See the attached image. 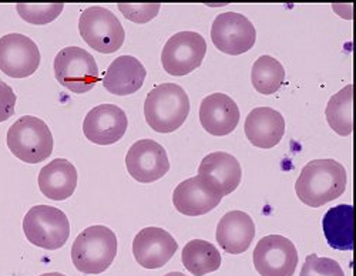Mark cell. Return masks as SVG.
I'll return each mask as SVG.
<instances>
[{
	"label": "cell",
	"instance_id": "6da1fadb",
	"mask_svg": "<svg viewBox=\"0 0 356 276\" xmlns=\"http://www.w3.org/2000/svg\"><path fill=\"white\" fill-rule=\"evenodd\" d=\"M346 170L337 160H312L296 179V197L308 206L319 208L339 198L346 190Z\"/></svg>",
	"mask_w": 356,
	"mask_h": 276
},
{
	"label": "cell",
	"instance_id": "7a4b0ae2",
	"mask_svg": "<svg viewBox=\"0 0 356 276\" xmlns=\"http://www.w3.org/2000/svg\"><path fill=\"white\" fill-rule=\"evenodd\" d=\"M190 113L186 90L174 83L156 86L144 102L147 124L157 133H172L180 129Z\"/></svg>",
	"mask_w": 356,
	"mask_h": 276
},
{
	"label": "cell",
	"instance_id": "3957f363",
	"mask_svg": "<svg viewBox=\"0 0 356 276\" xmlns=\"http://www.w3.org/2000/svg\"><path fill=\"white\" fill-rule=\"evenodd\" d=\"M117 255V236L104 225H93L80 232L73 242L72 261L77 270L99 275L110 268Z\"/></svg>",
	"mask_w": 356,
	"mask_h": 276
},
{
	"label": "cell",
	"instance_id": "277c9868",
	"mask_svg": "<svg viewBox=\"0 0 356 276\" xmlns=\"http://www.w3.org/2000/svg\"><path fill=\"white\" fill-rule=\"evenodd\" d=\"M12 154L26 164H38L53 152V134L46 122L33 115L20 117L8 131Z\"/></svg>",
	"mask_w": 356,
	"mask_h": 276
},
{
	"label": "cell",
	"instance_id": "5b68a950",
	"mask_svg": "<svg viewBox=\"0 0 356 276\" xmlns=\"http://www.w3.org/2000/svg\"><path fill=\"white\" fill-rule=\"evenodd\" d=\"M23 231L29 242L39 248L54 251L66 245L70 236V222L66 213L51 205H36L27 211Z\"/></svg>",
	"mask_w": 356,
	"mask_h": 276
},
{
	"label": "cell",
	"instance_id": "8992f818",
	"mask_svg": "<svg viewBox=\"0 0 356 276\" xmlns=\"http://www.w3.org/2000/svg\"><path fill=\"white\" fill-rule=\"evenodd\" d=\"M79 30L83 40L99 53L110 54L124 43L126 32L118 17L103 6H90L81 12Z\"/></svg>",
	"mask_w": 356,
	"mask_h": 276
},
{
	"label": "cell",
	"instance_id": "52a82bcc",
	"mask_svg": "<svg viewBox=\"0 0 356 276\" xmlns=\"http://www.w3.org/2000/svg\"><path fill=\"white\" fill-rule=\"evenodd\" d=\"M54 76L63 87L83 95L100 80L96 58L79 46L65 47L54 57Z\"/></svg>",
	"mask_w": 356,
	"mask_h": 276
},
{
	"label": "cell",
	"instance_id": "ba28073f",
	"mask_svg": "<svg viewBox=\"0 0 356 276\" xmlns=\"http://www.w3.org/2000/svg\"><path fill=\"white\" fill-rule=\"evenodd\" d=\"M207 53L205 39L197 32H178L164 44L161 63L171 76H186L198 69Z\"/></svg>",
	"mask_w": 356,
	"mask_h": 276
},
{
	"label": "cell",
	"instance_id": "9c48e42d",
	"mask_svg": "<svg viewBox=\"0 0 356 276\" xmlns=\"http://www.w3.org/2000/svg\"><path fill=\"white\" fill-rule=\"evenodd\" d=\"M298 265V251L293 242L282 235L259 239L254 250V266L261 276H293Z\"/></svg>",
	"mask_w": 356,
	"mask_h": 276
},
{
	"label": "cell",
	"instance_id": "30bf717a",
	"mask_svg": "<svg viewBox=\"0 0 356 276\" xmlns=\"http://www.w3.org/2000/svg\"><path fill=\"white\" fill-rule=\"evenodd\" d=\"M211 39L220 51L240 56L252 49L257 40V32L251 20L244 15L224 12L213 22Z\"/></svg>",
	"mask_w": 356,
	"mask_h": 276
},
{
	"label": "cell",
	"instance_id": "8fae6325",
	"mask_svg": "<svg viewBox=\"0 0 356 276\" xmlns=\"http://www.w3.org/2000/svg\"><path fill=\"white\" fill-rule=\"evenodd\" d=\"M40 66L38 44L24 35L9 33L0 38V72L13 79L32 76Z\"/></svg>",
	"mask_w": 356,
	"mask_h": 276
},
{
	"label": "cell",
	"instance_id": "7c38bea8",
	"mask_svg": "<svg viewBox=\"0 0 356 276\" xmlns=\"http://www.w3.org/2000/svg\"><path fill=\"white\" fill-rule=\"evenodd\" d=\"M126 167L138 182L148 184L163 178L170 171L165 148L154 140H138L127 151Z\"/></svg>",
	"mask_w": 356,
	"mask_h": 276
},
{
	"label": "cell",
	"instance_id": "4fadbf2b",
	"mask_svg": "<svg viewBox=\"0 0 356 276\" xmlns=\"http://www.w3.org/2000/svg\"><path fill=\"white\" fill-rule=\"evenodd\" d=\"M222 195L214 184L204 175H195L178 184L172 193L175 209L188 217L209 213L221 202Z\"/></svg>",
	"mask_w": 356,
	"mask_h": 276
},
{
	"label": "cell",
	"instance_id": "5bb4252c",
	"mask_svg": "<svg viewBox=\"0 0 356 276\" xmlns=\"http://www.w3.org/2000/svg\"><path fill=\"white\" fill-rule=\"evenodd\" d=\"M129 127L126 113L115 104H102L87 113L83 133L87 140L99 145H111L120 141Z\"/></svg>",
	"mask_w": 356,
	"mask_h": 276
},
{
	"label": "cell",
	"instance_id": "9a60e30c",
	"mask_svg": "<svg viewBox=\"0 0 356 276\" xmlns=\"http://www.w3.org/2000/svg\"><path fill=\"white\" fill-rule=\"evenodd\" d=\"M177 241L163 228L148 227L141 229L133 241V255L145 269L163 268L177 252Z\"/></svg>",
	"mask_w": 356,
	"mask_h": 276
},
{
	"label": "cell",
	"instance_id": "2e32d148",
	"mask_svg": "<svg viewBox=\"0 0 356 276\" xmlns=\"http://www.w3.org/2000/svg\"><path fill=\"white\" fill-rule=\"evenodd\" d=\"M240 108L224 93L207 96L200 106V121L202 129L217 137L231 134L240 122Z\"/></svg>",
	"mask_w": 356,
	"mask_h": 276
},
{
	"label": "cell",
	"instance_id": "e0dca14e",
	"mask_svg": "<svg viewBox=\"0 0 356 276\" xmlns=\"http://www.w3.org/2000/svg\"><path fill=\"white\" fill-rule=\"evenodd\" d=\"M216 238L225 252L244 254L255 238V224L247 212L229 211L220 220Z\"/></svg>",
	"mask_w": 356,
	"mask_h": 276
},
{
	"label": "cell",
	"instance_id": "ac0fdd59",
	"mask_svg": "<svg viewBox=\"0 0 356 276\" xmlns=\"http://www.w3.org/2000/svg\"><path fill=\"white\" fill-rule=\"evenodd\" d=\"M245 136L258 148H273L278 145L285 134V120L282 114L271 107H257L245 120Z\"/></svg>",
	"mask_w": 356,
	"mask_h": 276
},
{
	"label": "cell",
	"instance_id": "d6986e66",
	"mask_svg": "<svg viewBox=\"0 0 356 276\" xmlns=\"http://www.w3.org/2000/svg\"><path fill=\"white\" fill-rule=\"evenodd\" d=\"M147 70L133 56L117 57L103 76V86L114 96H129L138 91L145 80Z\"/></svg>",
	"mask_w": 356,
	"mask_h": 276
},
{
	"label": "cell",
	"instance_id": "ffe728a7",
	"mask_svg": "<svg viewBox=\"0 0 356 276\" xmlns=\"http://www.w3.org/2000/svg\"><path fill=\"white\" fill-rule=\"evenodd\" d=\"M198 174L209 178L218 193L225 197L240 186L243 170L234 156L224 151H216L202 159Z\"/></svg>",
	"mask_w": 356,
	"mask_h": 276
},
{
	"label": "cell",
	"instance_id": "44dd1931",
	"mask_svg": "<svg viewBox=\"0 0 356 276\" xmlns=\"http://www.w3.org/2000/svg\"><path fill=\"white\" fill-rule=\"evenodd\" d=\"M77 179V170L69 160L56 159L40 170L38 182L46 198L65 201L76 191Z\"/></svg>",
	"mask_w": 356,
	"mask_h": 276
},
{
	"label": "cell",
	"instance_id": "7402d4cb",
	"mask_svg": "<svg viewBox=\"0 0 356 276\" xmlns=\"http://www.w3.org/2000/svg\"><path fill=\"white\" fill-rule=\"evenodd\" d=\"M323 235L338 251L353 250V206L341 204L326 211L322 220Z\"/></svg>",
	"mask_w": 356,
	"mask_h": 276
},
{
	"label": "cell",
	"instance_id": "603a6c76",
	"mask_svg": "<svg viewBox=\"0 0 356 276\" xmlns=\"http://www.w3.org/2000/svg\"><path fill=\"white\" fill-rule=\"evenodd\" d=\"M181 261L194 276H204L220 269L221 254L211 242L193 239L183 248Z\"/></svg>",
	"mask_w": 356,
	"mask_h": 276
},
{
	"label": "cell",
	"instance_id": "cb8c5ba5",
	"mask_svg": "<svg viewBox=\"0 0 356 276\" xmlns=\"http://www.w3.org/2000/svg\"><path fill=\"white\" fill-rule=\"evenodd\" d=\"M352 106H353V86L348 84L337 95H334L328 106H326L325 115L330 127L338 133L339 136H349L353 130V117H352Z\"/></svg>",
	"mask_w": 356,
	"mask_h": 276
},
{
	"label": "cell",
	"instance_id": "d4e9b609",
	"mask_svg": "<svg viewBox=\"0 0 356 276\" xmlns=\"http://www.w3.org/2000/svg\"><path fill=\"white\" fill-rule=\"evenodd\" d=\"M285 80V69L273 56H261L251 70V81L258 93L271 96L281 88Z\"/></svg>",
	"mask_w": 356,
	"mask_h": 276
},
{
	"label": "cell",
	"instance_id": "484cf974",
	"mask_svg": "<svg viewBox=\"0 0 356 276\" xmlns=\"http://www.w3.org/2000/svg\"><path fill=\"white\" fill-rule=\"evenodd\" d=\"M17 13L23 20L32 24H46L53 22L60 16L65 9L63 3H53V5H26L19 3L16 6Z\"/></svg>",
	"mask_w": 356,
	"mask_h": 276
},
{
	"label": "cell",
	"instance_id": "4316f807",
	"mask_svg": "<svg viewBox=\"0 0 356 276\" xmlns=\"http://www.w3.org/2000/svg\"><path fill=\"white\" fill-rule=\"evenodd\" d=\"M300 276H345V273L337 261L311 254L307 257Z\"/></svg>",
	"mask_w": 356,
	"mask_h": 276
},
{
	"label": "cell",
	"instance_id": "83f0119b",
	"mask_svg": "<svg viewBox=\"0 0 356 276\" xmlns=\"http://www.w3.org/2000/svg\"><path fill=\"white\" fill-rule=\"evenodd\" d=\"M161 9V5H118V10H120L126 19L134 22V23H147L152 19H154Z\"/></svg>",
	"mask_w": 356,
	"mask_h": 276
},
{
	"label": "cell",
	"instance_id": "f1b7e54d",
	"mask_svg": "<svg viewBox=\"0 0 356 276\" xmlns=\"http://www.w3.org/2000/svg\"><path fill=\"white\" fill-rule=\"evenodd\" d=\"M16 95L13 88L0 80V122L8 121L15 114Z\"/></svg>",
	"mask_w": 356,
	"mask_h": 276
},
{
	"label": "cell",
	"instance_id": "f546056e",
	"mask_svg": "<svg viewBox=\"0 0 356 276\" xmlns=\"http://www.w3.org/2000/svg\"><path fill=\"white\" fill-rule=\"evenodd\" d=\"M40 276H66V275H63L60 272H49V273H43Z\"/></svg>",
	"mask_w": 356,
	"mask_h": 276
},
{
	"label": "cell",
	"instance_id": "4dcf8cb0",
	"mask_svg": "<svg viewBox=\"0 0 356 276\" xmlns=\"http://www.w3.org/2000/svg\"><path fill=\"white\" fill-rule=\"evenodd\" d=\"M164 276H186V275L183 272H170V273H167Z\"/></svg>",
	"mask_w": 356,
	"mask_h": 276
}]
</instances>
